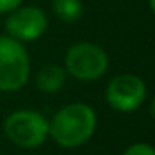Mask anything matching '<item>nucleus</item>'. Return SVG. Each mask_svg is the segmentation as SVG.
<instances>
[{
	"label": "nucleus",
	"mask_w": 155,
	"mask_h": 155,
	"mask_svg": "<svg viewBox=\"0 0 155 155\" xmlns=\"http://www.w3.org/2000/svg\"><path fill=\"white\" fill-rule=\"evenodd\" d=\"M95 130V114L85 104H72L57 112L48 132L62 147H78L92 137Z\"/></svg>",
	"instance_id": "obj_1"
},
{
	"label": "nucleus",
	"mask_w": 155,
	"mask_h": 155,
	"mask_svg": "<svg viewBox=\"0 0 155 155\" xmlns=\"http://www.w3.org/2000/svg\"><path fill=\"white\" fill-rule=\"evenodd\" d=\"M30 62L27 50L12 37H0V90L14 92L28 78Z\"/></svg>",
	"instance_id": "obj_2"
},
{
	"label": "nucleus",
	"mask_w": 155,
	"mask_h": 155,
	"mask_svg": "<svg viewBox=\"0 0 155 155\" xmlns=\"http://www.w3.org/2000/svg\"><path fill=\"white\" fill-rule=\"evenodd\" d=\"M107 65V54L98 45L90 42L72 45L65 57L67 72L78 80H95L105 74Z\"/></svg>",
	"instance_id": "obj_3"
},
{
	"label": "nucleus",
	"mask_w": 155,
	"mask_h": 155,
	"mask_svg": "<svg viewBox=\"0 0 155 155\" xmlns=\"http://www.w3.org/2000/svg\"><path fill=\"white\" fill-rule=\"evenodd\" d=\"M5 132L14 143L34 148L44 143V140L47 138L48 124L37 112L18 110L5 120Z\"/></svg>",
	"instance_id": "obj_4"
},
{
	"label": "nucleus",
	"mask_w": 155,
	"mask_h": 155,
	"mask_svg": "<svg viewBox=\"0 0 155 155\" xmlns=\"http://www.w3.org/2000/svg\"><path fill=\"white\" fill-rule=\"evenodd\" d=\"M107 100L115 110L132 112L142 105L145 98V84L137 75H118L108 84Z\"/></svg>",
	"instance_id": "obj_5"
},
{
	"label": "nucleus",
	"mask_w": 155,
	"mask_h": 155,
	"mask_svg": "<svg viewBox=\"0 0 155 155\" xmlns=\"http://www.w3.org/2000/svg\"><path fill=\"white\" fill-rule=\"evenodd\" d=\"M5 27L8 35L15 40H35L47 28V17L37 7H17L7 18Z\"/></svg>",
	"instance_id": "obj_6"
},
{
	"label": "nucleus",
	"mask_w": 155,
	"mask_h": 155,
	"mask_svg": "<svg viewBox=\"0 0 155 155\" xmlns=\"http://www.w3.org/2000/svg\"><path fill=\"white\" fill-rule=\"evenodd\" d=\"M65 82V70L58 65H48L40 70L37 77V85L42 92H57Z\"/></svg>",
	"instance_id": "obj_7"
},
{
	"label": "nucleus",
	"mask_w": 155,
	"mask_h": 155,
	"mask_svg": "<svg viewBox=\"0 0 155 155\" xmlns=\"http://www.w3.org/2000/svg\"><path fill=\"white\" fill-rule=\"evenodd\" d=\"M54 12L60 20L75 22L82 17L84 5L80 0H54Z\"/></svg>",
	"instance_id": "obj_8"
},
{
	"label": "nucleus",
	"mask_w": 155,
	"mask_h": 155,
	"mask_svg": "<svg viewBox=\"0 0 155 155\" xmlns=\"http://www.w3.org/2000/svg\"><path fill=\"white\" fill-rule=\"evenodd\" d=\"M124 155H155V152L147 143H135L130 148H127Z\"/></svg>",
	"instance_id": "obj_9"
},
{
	"label": "nucleus",
	"mask_w": 155,
	"mask_h": 155,
	"mask_svg": "<svg viewBox=\"0 0 155 155\" xmlns=\"http://www.w3.org/2000/svg\"><path fill=\"white\" fill-rule=\"evenodd\" d=\"M22 4V0H0V14L12 12Z\"/></svg>",
	"instance_id": "obj_10"
},
{
	"label": "nucleus",
	"mask_w": 155,
	"mask_h": 155,
	"mask_svg": "<svg viewBox=\"0 0 155 155\" xmlns=\"http://www.w3.org/2000/svg\"><path fill=\"white\" fill-rule=\"evenodd\" d=\"M150 8H152V10L155 8V5H153V0H150Z\"/></svg>",
	"instance_id": "obj_11"
}]
</instances>
